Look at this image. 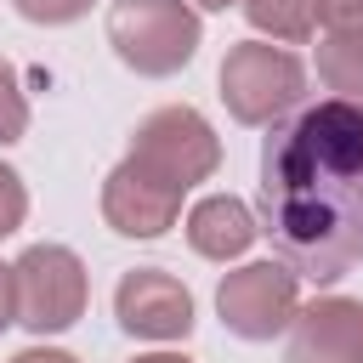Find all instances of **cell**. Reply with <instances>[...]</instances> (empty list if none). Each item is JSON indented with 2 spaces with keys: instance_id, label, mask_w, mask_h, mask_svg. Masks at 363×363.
<instances>
[{
  "instance_id": "obj_13",
  "label": "cell",
  "mask_w": 363,
  "mask_h": 363,
  "mask_svg": "<svg viewBox=\"0 0 363 363\" xmlns=\"http://www.w3.org/2000/svg\"><path fill=\"white\" fill-rule=\"evenodd\" d=\"M23 130H28V96H23L17 68L0 57V147L6 142H23Z\"/></svg>"
},
{
  "instance_id": "obj_5",
  "label": "cell",
  "mask_w": 363,
  "mask_h": 363,
  "mask_svg": "<svg viewBox=\"0 0 363 363\" xmlns=\"http://www.w3.org/2000/svg\"><path fill=\"white\" fill-rule=\"evenodd\" d=\"M17 278V323L34 335H62L85 318L91 284H85V261L68 244H28L11 261Z\"/></svg>"
},
{
  "instance_id": "obj_17",
  "label": "cell",
  "mask_w": 363,
  "mask_h": 363,
  "mask_svg": "<svg viewBox=\"0 0 363 363\" xmlns=\"http://www.w3.org/2000/svg\"><path fill=\"white\" fill-rule=\"evenodd\" d=\"M17 323V278H11V267L0 261V335Z\"/></svg>"
},
{
  "instance_id": "obj_19",
  "label": "cell",
  "mask_w": 363,
  "mask_h": 363,
  "mask_svg": "<svg viewBox=\"0 0 363 363\" xmlns=\"http://www.w3.org/2000/svg\"><path fill=\"white\" fill-rule=\"evenodd\" d=\"M130 363H187L182 352H142V357H130Z\"/></svg>"
},
{
  "instance_id": "obj_15",
  "label": "cell",
  "mask_w": 363,
  "mask_h": 363,
  "mask_svg": "<svg viewBox=\"0 0 363 363\" xmlns=\"http://www.w3.org/2000/svg\"><path fill=\"white\" fill-rule=\"evenodd\" d=\"M23 216H28V187H23V176L11 164H0V238L17 233Z\"/></svg>"
},
{
  "instance_id": "obj_8",
  "label": "cell",
  "mask_w": 363,
  "mask_h": 363,
  "mask_svg": "<svg viewBox=\"0 0 363 363\" xmlns=\"http://www.w3.org/2000/svg\"><path fill=\"white\" fill-rule=\"evenodd\" d=\"M284 363H363V301L323 295L289 323Z\"/></svg>"
},
{
  "instance_id": "obj_4",
  "label": "cell",
  "mask_w": 363,
  "mask_h": 363,
  "mask_svg": "<svg viewBox=\"0 0 363 363\" xmlns=\"http://www.w3.org/2000/svg\"><path fill=\"white\" fill-rule=\"evenodd\" d=\"M306 96V68L295 51L272 40H238L221 57V102L238 125H278L301 108Z\"/></svg>"
},
{
  "instance_id": "obj_6",
  "label": "cell",
  "mask_w": 363,
  "mask_h": 363,
  "mask_svg": "<svg viewBox=\"0 0 363 363\" xmlns=\"http://www.w3.org/2000/svg\"><path fill=\"white\" fill-rule=\"evenodd\" d=\"M216 312L238 340H272L301 318V272L284 261H250L216 284Z\"/></svg>"
},
{
  "instance_id": "obj_20",
  "label": "cell",
  "mask_w": 363,
  "mask_h": 363,
  "mask_svg": "<svg viewBox=\"0 0 363 363\" xmlns=\"http://www.w3.org/2000/svg\"><path fill=\"white\" fill-rule=\"evenodd\" d=\"M193 6H204V11H227L233 0H193Z\"/></svg>"
},
{
  "instance_id": "obj_2",
  "label": "cell",
  "mask_w": 363,
  "mask_h": 363,
  "mask_svg": "<svg viewBox=\"0 0 363 363\" xmlns=\"http://www.w3.org/2000/svg\"><path fill=\"white\" fill-rule=\"evenodd\" d=\"M204 23L187 0H113L108 6V45L130 74L164 79L199 57Z\"/></svg>"
},
{
  "instance_id": "obj_1",
  "label": "cell",
  "mask_w": 363,
  "mask_h": 363,
  "mask_svg": "<svg viewBox=\"0 0 363 363\" xmlns=\"http://www.w3.org/2000/svg\"><path fill=\"white\" fill-rule=\"evenodd\" d=\"M261 233L278 261L335 284L363 261V102H301L261 142Z\"/></svg>"
},
{
  "instance_id": "obj_12",
  "label": "cell",
  "mask_w": 363,
  "mask_h": 363,
  "mask_svg": "<svg viewBox=\"0 0 363 363\" xmlns=\"http://www.w3.org/2000/svg\"><path fill=\"white\" fill-rule=\"evenodd\" d=\"M318 79L346 96V102H363V40L352 34H323L318 45Z\"/></svg>"
},
{
  "instance_id": "obj_11",
  "label": "cell",
  "mask_w": 363,
  "mask_h": 363,
  "mask_svg": "<svg viewBox=\"0 0 363 363\" xmlns=\"http://www.w3.org/2000/svg\"><path fill=\"white\" fill-rule=\"evenodd\" d=\"M244 17L255 34H267L278 45H301L318 28V0H244Z\"/></svg>"
},
{
  "instance_id": "obj_18",
  "label": "cell",
  "mask_w": 363,
  "mask_h": 363,
  "mask_svg": "<svg viewBox=\"0 0 363 363\" xmlns=\"http://www.w3.org/2000/svg\"><path fill=\"white\" fill-rule=\"evenodd\" d=\"M11 363H79V357L62 352V346H28V352H17Z\"/></svg>"
},
{
  "instance_id": "obj_7",
  "label": "cell",
  "mask_w": 363,
  "mask_h": 363,
  "mask_svg": "<svg viewBox=\"0 0 363 363\" xmlns=\"http://www.w3.org/2000/svg\"><path fill=\"white\" fill-rule=\"evenodd\" d=\"M113 318L136 340H187L193 335V295L182 278L159 267H136L113 289Z\"/></svg>"
},
{
  "instance_id": "obj_10",
  "label": "cell",
  "mask_w": 363,
  "mask_h": 363,
  "mask_svg": "<svg viewBox=\"0 0 363 363\" xmlns=\"http://www.w3.org/2000/svg\"><path fill=\"white\" fill-rule=\"evenodd\" d=\"M255 238H261V216L233 193H210L187 210V244L204 261H238Z\"/></svg>"
},
{
  "instance_id": "obj_16",
  "label": "cell",
  "mask_w": 363,
  "mask_h": 363,
  "mask_svg": "<svg viewBox=\"0 0 363 363\" xmlns=\"http://www.w3.org/2000/svg\"><path fill=\"white\" fill-rule=\"evenodd\" d=\"M318 23H323L329 34L363 40V0H318Z\"/></svg>"
},
{
  "instance_id": "obj_3",
  "label": "cell",
  "mask_w": 363,
  "mask_h": 363,
  "mask_svg": "<svg viewBox=\"0 0 363 363\" xmlns=\"http://www.w3.org/2000/svg\"><path fill=\"white\" fill-rule=\"evenodd\" d=\"M130 170H142L147 182L170 187V193H187L199 182L216 176L221 164V142L210 130V119L187 102H170V108H153L136 136H130V153H125Z\"/></svg>"
},
{
  "instance_id": "obj_9",
  "label": "cell",
  "mask_w": 363,
  "mask_h": 363,
  "mask_svg": "<svg viewBox=\"0 0 363 363\" xmlns=\"http://www.w3.org/2000/svg\"><path fill=\"white\" fill-rule=\"evenodd\" d=\"M102 216H108V227L125 233V238H159L164 227H176L182 193L147 182L142 170H130V164L119 159V164L108 170V182H102Z\"/></svg>"
},
{
  "instance_id": "obj_14",
  "label": "cell",
  "mask_w": 363,
  "mask_h": 363,
  "mask_svg": "<svg viewBox=\"0 0 363 363\" xmlns=\"http://www.w3.org/2000/svg\"><path fill=\"white\" fill-rule=\"evenodd\" d=\"M11 6H17V17H28V23H45V28L79 23V17L91 11V0H11Z\"/></svg>"
}]
</instances>
